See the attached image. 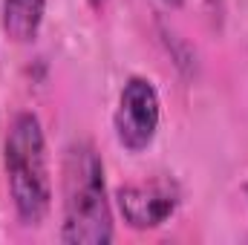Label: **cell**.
Segmentation results:
<instances>
[{
    "mask_svg": "<svg viewBox=\"0 0 248 245\" xmlns=\"http://www.w3.org/2000/svg\"><path fill=\"white\" fill-rule=\"evenodd\" d=\"M61 243L110 245L113 208L104 182V162L90 141H72L61 165Z\"/></svg>",
    "mask_w": 248,
    "mask_h": 245,
    "instance_id": "cell-1",
    "label": "cell"
},
{
    "mask_svg": "<svg viewBox=\"0 0 248 245\" xmlns=\"http://www.w3.org/2000/svg\"><path fill=\"white\" fill-rule=\"evenodd\" d=\"M3 165L17 219L23 225L38 228L52 208V179L46 136L35 113H17L12 119L3 144Z\"/></svg>",
    "mask_w": 248,
    "mask_h": 245,
    "instance_id": "cell-2",
    "label": "cell"
},
{
    "mask_svg": "<svg viewBox=\"0 0 248 245\" xmlns=\"http://www.w3.org/2000/svg\"><path fill=\"white\" fill-rule=\"evenodd\" d=\"M159 122H162V101L153 81L141 75L127 78L113 113L116 141L127 153H144L159 133Z\"/></svg>",
    "mask_w": 248,
    "mask_h": 245,
    "instance_id": "cell-3",
    "label": "cell"
},
{
    "mask_svg": "<svg viewBox=\"0 0 248 245\" xmlns=\"http://www.w3.org/2000/svg\"><path fill=\"white\" fill-rule=\"evenodd\" d=\"M116 208L133 231H153L176 214L179 187L168 179L122 184L116 187Z\"/></svg>",
    "mask_w": 248,
    "mask_h": 245,
    "instance_id": "cell-4",
    "label": "cell"
},
{
    "mask_svg": "<svg viewBox=\"0 0 248 245\" xmlns=\"http://www.w3.org/2000/svg\"><path fill=\"white\" fill-rule=\"evenodd\" d=\"M46 0H3V32L15 44H32L41 32Z\"/></svg>",
    "mask_w": 248,
    "mask_h": 245,
    "instance_id": "cell-5",
    "label": "cell"
},
{
    "mask_svg": "<svg viewBox=\"0 0 248 245\" xmlns=\"http://www.w3.org/2000/svg\"><path fill=\"white\" fill-rule=\"evenodd\" d=\"M90 6H93V9H95V12H101V9H104V6H107V0H90Z\"/></svg>",
    "mask_w": 248,
    "mask_h": 245,
    "instance_id": "cell-6",
    "label": "cell"
},
{
    "mask_svg": "<svg viewBox=\"0 0 248 245\" xmlns=\"http://www.w3.org/2000/svg\"><path fill=\"white\" fill-rule=\"evenodd\" d=\"M165 6H170V9H179V6H185V0H162Z\"/></svg>",
    "mask_w": 248,
    "mask_h": 245,
    "instance_id": "cell-7",
    "label": "cell"
},
{
    "mask_svg": "<svg viewBox=\"0 0 248 245\" xmlns=\"http://www.w3.org/2000/svg\"><path fill=\"white\" fill-rule=\"evenodd\" d=\"M246 193H248V184H246Z\"/></svg>",
    "mask_w": 248,
    "mask_h": 245,
    "instance_id": "cell-8",
    "label": "cell"
}]
</instances>
